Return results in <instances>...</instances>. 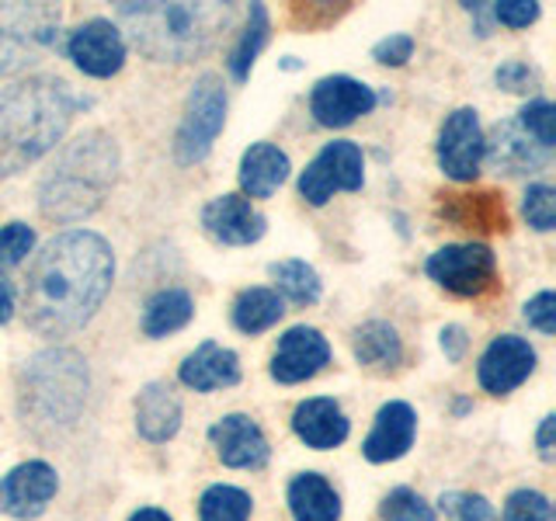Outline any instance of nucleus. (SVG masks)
<instances>
[{"label": "nucleus", "mask_w": 556, "mask_h": 521, "mask_svg": "<svg viewBox=\"0 0 556 521\" xmlns=\"http://www.w3.org/2000/svg\"><path fill=\"white\" fill-rule=\"evenodd\" d=\"M491 14L508 28H529L539 17V4H532V0H504V4L491 8Z\"/></svg>", "instance_id": "4c0bfd02"}, {"label": "nucleus", "mask_w": 556, "mask_h": 521, "mask_svg": "<svg viewBox=\"0 0 556 521\" xmlns=\"http://www.w3.org/2000/svg\"><path fill=\"white\" fill-rule=\"evenodd\" d=\"M410 52H414L410 35H387V39L372 46V60L387 66H404L410 60Z\"/></svg>", "instance_id": "58836bf2"}, {"label": "nucleus", "mask_w": 556, "mask_h": 521, "mask_svg": "<svg viewBox=\"0 0 556 521\" xmlns=\"http://www.w3.org/2000/svg\"><path fill=\"white\" fill-rule=\"evenodd\" d=\"M289 156L271 143H254L240 161V188L251 199H271L289 178Z\"/></svg>", "instance_id": "5701e85b"}, {"label": "nucleus", "mask_w": 556, "mask_h": 521, "mask_svg": "<svg viewBox=\"0 0 556 521\" xmlns=\"http://www.w3.org/2000/svg\"><path fill=\"white\" fill-rule=\"evenodd\" d=\"M60 39V8L0 4V77L22 74L39 63Z\"/></svg>", "instance_id": "423d86ee"}, {"label": "nucleus", "mask_w": 556, "mask_h": 521, "mask_svg": "<svg viewBox=\"0 0 556 521\" xmlns=\"http://www.w3.org/2000/svg\"><path fill=\"white\" fill-rule=\"evenodd\" d=\"M181 428V399L167 382H150L136 396V431L147 442H167Z\"/></svg>", "instance_id": "412c9836"}, {"label": "nucleus", "mask_w": 556, "mask_h": 521, "mask_svg": "<svg viewBox=\"0 0 556 521\" xmlns=\"http://www.w3.org/2000/svg\"><path fill=\"white\" fill-rule=\"evenodd\" d=\"M372 109H376L372 87H365L355 77H324L309 94V112L327 129L352 126L355 118L369 115Z\"/></svg>", "instance_id": "f8f14e48"}, {"label": "nucleus", "mask_w": 556, "mask_h": 521, "mask_svg": "<svg viewBox=\"0 0 556 521\" xmlns=\"http://www.w3.org/2000/svg\"><path fill=\"white\" fill-rule=\"evenodd\" d=\"M494 80H497V87H504V91H515V94H526V91H535V87H539V74L521 60L501 63Z\"/></svg>", "instance_id": "e433bc0d"}, {"label": "nucleus", "mask_w": 556, "mask_h": 521, "mask_svg": "<svg viewBox=\"0 0 556 521\" xmlns=\"http://www.w3.org/2000/svg\"><path fill=\"white\" fill-rule=\"evenodd\" d=\"M428 275L456 295H480L497 275V257L486 243H452L428 257Z\"/></svg>", "instance_id": "1a4fd4ad"}, {"label": "nucleus", "mask_w": 556, "mask_h": 521, "mask_svg": "<svg viewBox=\"0 0 556 521\" xmlns=\"http://www.w3.org/2000/svg\"><path fill=\"white\" fill-rule=\"evenodd\" d=\"M35 247V230L28 223H8L0 226V271L22 265Z\"/></svg>", "instance_id": "473e14b6"}, {"label": "nucleus", "mask_w": 556, "mask_h": 521, "mask_svg": "<svg viewBox=\"0 0 556 521\" xmlns=\"http://www.w3.org/2000/svg\"><path fill=\"white\" fill-rule=\"evenodd\" d=\"M129 521H170L164 511H156V508H143V511H136Z\"/></svg>", "instance_id": "c03bdc74"}, {"label": "nucleus", "mask_w": 556, "mask_h": 521, "mask_svg": "<svg viewBox=\"0 0 556 521\" xmlns=\"http://www.w3.org/2000/svg\"><path fill=\"white\" fill-rule=\"evenodd\" d=\"M417 434V414L404 399H393V404L379 407L372 434L365 439L362 452L369 462H393L400 456H407V448L414 445Z\"/></svg>", "instance_id": "6ab92c4d"}, {"label": "nucleus", "mask_w": 556, "mask_h": 521, "mask_svg": "<svg viewBox=\"0 0 556 521\" xmlns=\"http://www.w3.org/2000/svg\"><path fill=\"white\" fill-rule=\"evenodd\" d=\"M466 344H469V338H466V330H463V327L452 323V327L442 330V352H445V358L459 361L463 352H466Z\"/></svg>", "instance_id": "a19ab883"}, {"label": "nucleus", "mask_w": 556, "mask_h": 521, "mask_svg": "<svg viewBox=\"0 0 556 521\" xmlns=\"http://www.w3.org/2000/svg\"><path fill=\"white\" fill-rule=\"evenodd\" d=\"M362 185H365V161H362V147L352 143V139L327 143L300 174V195L309 205H327L334 199V191H358Z\"/></svg>", "instance_id": "6e6552de"}, {"label": "nucleus", "mask_w": 556, "mask_h": 521, "mask_svg": "<svg viewBox=\"0 0 556 521\" xmlns=\"http://www.w3.org/2000/svg\"><path fill=\"white\" fill-rule=\"evenodd\" d=\"M439 164L452 181H473L483 164V132L473 109H456L439 132Z\"/></svg>", "instance_id": "9b49d317"}, {"label": "nucleus", "mask_w": 556, "mask_h": 521, "mask_svg": "<svg viewBox=\"0 0 556 521\" xmlns=\"http://www.w3.org/2000/svg\"><path fill=\"white\" fill-rule=\"evenodd\" d=\"M286 303L282 295L271 289H243L233 303V323L243 334H261V330L275 327L282 320Z\"/></svg>", "instance_id": "bb28decb"}, {"label": "nucleus", "mask_w": 556, "mask_h": 521, "mask_svg": "<svg viewBox=\"0 0 556 521\" xmlns=\"http://www.w3.org/2000/svg\"><path fill=\"white\" fill-rule=\"evenodd\" d=\"M11 317H14V292L8 285L4 271H0V323H8Z\"/></svg>", "instance_id": "37998d69"}, {"label": "nucleus", "mask_w": 556, "mask_h": 521, "mask_svg": "<svg viewBox=\"0 0 556 521\" xmlns=\"http://www.w3.org/2000/svg\"><path fill=\"white\" fill-rule=\"evenodd\" d=\"M504 521H553V504L539 491H515L504 504Z\"/></svg>", "instance_id": "f704fd0d"}, {"label": "nucleus", "mask_w": 556, "mask_h": 521, "mask_svg": "<svg viewBox=\"0 0 556 521\" xmlns=\"http://www.w3.org/2000/svg\"><path fill=\"white\" fill-rule=\"evenodd\" d=\"M191 313H195V303H191V295L185 289H161L156 295H150V303L143 309V334L167 338L191 320Z\"/></svg>", "instance_id": "a878e982"}, {"label": "nucleus", "mask_w": 556, "mask_h": 521, "mask_svg": "<svg viewBox=\"0 0 556 521\" xmlns=\"http://www.w3.org/2000/svg\"><path fill=\"white\" fill-rule=\"evenodd\" d=\"M518 122H521V129H526L539 147H553L556 143V109L549 101H529L526 109L518 112Z\"/></svg>", "instance_id": "2f4dec72"}, {"label": "nucleus", "mask_w": 556, "mask_h": 521, "mask_svg": "<svg viewBox=\"0 0 556 521\" xmlns=\"http://www.w3.org/2000/svg\"><path fill=\"white\" fill-rule=\"evenodd\" d=\"M181 382L195 393L237 386L240 382V358L230 352V347H223L216 341H205L181 361Z\"/></svg>", "instance_id": "aec40b11"}, {"label": "nucleus", "mask_w": 556, "mask_h": 521, "mask_svg": "<svg viewBox=\"0 0 556 521\" xmlns=\"http://www.w3.org/2000/svg\"><path fill=\"white\" fill-rule=\"evenodd\" d=\"M56 469L46 466V462H22L14 466L11 473L0 480V511L17 518V521H28V518H39L52 494H56Z\"/></svg>", "instance_id": "ddd939ff"}, {"label": "nucleus", "mask_w": 556, "mask_h": 521, "mask_svg": "<svg viewBox=\"0 0 556 521\" xmlns=\"http://www.w3.org/2000/svg\"><path fill=\"white\" fill-rule=\"evenodd\" d=\"M202 521H248L251 518V497L240 486H208L199 500Z\"/></svg>", "instance_id": "c756f323"}, {"label": "nucleus", "mask_w": 556, "mask_h": 521, "mask_svg": "<svg viewBox=\"0 0 556 521\" xmlns=\"http://www.w3.org/2000/svg\"><path fill=\"white\" fill-rule=\"evenodd\" d=\"M118 178V147L98 129L80 132L56 153L39 188V208L52 223H77L94 216Z\"/></svg>", "instance_id": "20e7f679"}, {"label": "nucleus", "mask_w": 556, "mask_h": 521, "mask_svg": "<svg viewBox=\"0 0 556 521\" xmlns=\"http://www.w3.org/2000/svg\"><path fill=\"white\" fill-rule=\"evenodd\" d=\"M483 156H486V164L501 174H532L546 167L549 150L539 147L535 139L521 129L518 118H508V122H497L491 136H483Z\"/></svg>", "instance_id": "f3484780"}, {"label": "nucleus", "mask_w": 556, "mask_h": 521, "mask_svg": "<svg viewBox=\"0 0 556 521\" xmlns=\"http://www.w3.org/2000/svg\"><path fill=\"white\" fill-rule=\"evenodd\" d=\"M233 4H122L118 25L129 42L150 60L188 63L205 56L216 39L233 25Z\"/></svg>", "instance_id": "7ed1b4c3"}, {"label": "nucleus", "mask_w": 556, "mask_h": 521, "mask_svg": "<svg viewBox=\"0 0 556 521\" xmlns=\"http://www.w3.org/2000/svg\"><path fill=\"white\" fill-rule=\"evenodd\" d=\"M292 431L300 434L309 448H320V452L338 448L348 439V417L334 399L317 396V399H306V404L295 407Z\"/></svg>", "instance_id": "4be33fe9"}, {"label": "nucleus", "mask_w": 556, "mask_h": 521, "mask_svg": "<svg viewBox=\"0 0 556 521\" xmlns=\"http://www.w3.org/2000/svg\"><path fill=\"white\" fill-rule=\"evenodd\" d=\"M439 504L452 521H494L491 500L480 494H442Z\"/></svg>", "instance_id": "c9c22d12"}, {"label": "nucleus", "mask_w": 556, "mask_h": 521, "mask_svg": "<svg viewBox=\"0 0 556 521\" xmlns=\"http://www.w3.org/2000/svg\"><path fill=\"white\" fill-rule=\"evenodd\" d=\"M271 278L278 292L292 303L309 306L320 300V275L313 271L306 260H278V265H271Z\"/></svg>", "instance_id": "c85d7f7f"}, {"label": "nucleus", "mask_w": 556, "mask_h": 521, "mask_svg": "<svg viewBox=\"0 0 556 521\" xmlns=\"http://www.w3.org/2000/svg\"><path fill=\"white\" fill-rule=\"evenodd\" d=\"M226 122V91L223 80L216 74H202L195 80L185 104V118L178 126V136H174V156L178 164H202L208 150H213L216 136Z\"/></svg>", "instance_id": "0eeeda50"}, {"label": "nucleus", "mask_w": 556, "mask_h": 521, "mask_svg": "<svg viewBox=\"0 0 556 521\" xmlns=\"http://www.w3.org/2000/svg\"><path fill=\"white\" fill-rule=\"evenodd\" d=\"M535 369V352L529 347V341H521L515 334H501L491 341V347L480 355V386L494 396H504L518 390Z\"/></svg>", "instance_id": "2eb2a0df"}, {"label": "nucleus", "mask_w": 556, "mask_h": 521, "mask_svg": "<svg viewBox=\"0 0 556 521\" xmlns=\"http://www.w3.org/2000/svg\"><path fill=\"white\" fill-rule=\"evenodd\" d=\"M66 56L87 77H112L126 63V39H122L118 25L91 17L66 39Z\"/></svg>", "instance_id": "9d476101"}, {"label": "nucleus", "mask_w": 556, "mask_h": 521, "mask_svg": "<svg viewBox=\"0 0 556 521\" xmlns=\"http://www.w3.org/2000/svg\"><path fill=\"white\" fill-rule=\"evenodd\" d=\"M526 320L535 330H543V334H556V295L553 292H539L535 300H529Z\"/></svg>", "instance_id": "ea45409f"}, {"label": "nucleus", "mask_w": 556, "mask_h": 521, "mask_svg": "<svg viewBox=\"0 0 556 521\" xmlns=\"http://www.w3.org/2000/svg\"><path fill=\"white\" fill-rule=\"evenodd\" d=\"M327 361H330L327 338L317 327L300 323V327H292L278 338L275 358H271V376L278 382H286V386H292V382H303L309 376H317Z\"/></svg>", "instance_id": "4468645a"}, {"label": "nucleus", "mask_w": 556, "mask_h": 521, "mask_svg": "<svg viewBox=\"0 0 556 521\" xmlns=\"http://www.w3.org/2000/svg\"><path fill=\"white\" fill-rule=\"evenodd\" d=\"M379 514H382V521H434L431 504L421 494L407 491V486H396L393 494L382 497Z\"/></svg>", "instance_id": "7c9ffc66"}, {"label": "nucleus", "mask_w": 556, "mask_h": 521, "mask_svg": "<svg viewBox=\"0 0 556 521\" xmlns=\"http://www.w3.org/2000/svg\"><path fill=\"white\" fill-rule=\"evenodd\" d=\"M553 428H556V417H543V428H539V456L546 462L553 459Z\"/></svg>", "instance_id": "79ce46f5"}, {"label": "nucleus", "mask_w": 556, "mask_h": 521, "mask_svg": "<svg viewBox=\"0 0 556 521\" xmlns=\"http://www.w3.org/2000/svg\"><path fill=\"white\" fill-rule=\"evenodd\" d=\"M352 347H355V358L365 369H376V372H390L404 361V341H400L396 327L387 320H369L362 323L355 334H352Z\"/></svg>", "instance_id": "b1692460"}, {"label": "nucleus", "mask_w": 556, "mask_h": 521, "mask_svg": "<svg viewBox=\"0 0 556 521\" xmlns=\"http://www.w3.org/2000/svg\"><path fill=\"white\" fill-rule=\"evenodd\" d=\"M521 208H526V219L532 230L546 233L556 226V191L549 185H532L526 191V202H521Z\"/></svg>", "instance_id": "72a5a7b5"}, {"label": "nucleus", "mask_w": 556, "mask_h": 521, "mask_svg": "<svg viewBox=\"0 0 556 521\" xmlns=\"http://www.w3.org/2000/svg\"><path fill=\"white\" fill-rule=\"evenodd\" d=\"M87 399V365L77 352L52 347L25 361L22 404L46 424H74Z\"/></svg>", "instance_id": "39448f33"}, {"label": "nucleus", "mask_w": 556, "mask_h": 521, "mask_svg": "<svg viewBox=\"0 0 556 521\" xmlns=\"http://www.w3.org/2000/svg\"><path fill=\"white\" fill-rule=\"evenodd\" d=\"M115 278L109 240L91 230L52 237L25 282V320L42 338H66L94 317Z\"/></svg>", "instance_id": "f257e3e1"}, {"label": "nucleus", "mask_w": 556, "mask_h": 521, "mask_svg": "<svg viewBox=\"0 0 556 521\" xmlns=\"http://www.w3.org/2000/svg\"><path fill=\"white\" fill-rule=\"evenodd\" d=\"M289 508L295 521H338L341 500L320 473H300L289 483Z\"/></svg>", "instance_id": "393cba45"}, {"label": "nucleus", "mask_w": 556, "mask_h": 521, "mask_svg": "<svg viewBox=\"0 0 556 521\" xmlns=\"http://www.w3.org/2000/svg\"><path fill=\"white\" fill-rule=\"evenodd\" d=\"M208 439L216 445V456L233 469H261L271 456L265 431H261L248 414L223 417V421L208 428Z\"/></svg>", "instance_id": "a211bd4d"}, {"label": "nucleus", "mask_w": 556, "mask_h": 521, "mask_svg": "<svg viewBox=\"0 0 556 521\" xmlns=\"http://www.w3.org/2000/svg\"><path fill=\"white\" fill-rule=\"evenodd\" d=\"M77 104L60 77H25L0 91V178H14L56 147Z\"/></svg>", "instance_id": "f03ea898"}, {"label": "nucleus", "mask_w": 556, "mask_h": 521, "mask_svg": "<svg viewBox=\"0 0 556 521\" xmlns=\"http://www.w3.org/2000/svg\"><path fill=\"white\" fill-rule=\"evenodd\" d=\"M202 226L205 233L226 247H248V243L261 240L268 230V219L243 195H219L202 208Z\"/></svg>", "instance_id": "dca6fc26"}, {"label": "nucleus", "mask_w": 556, "mask_h": 521, "mask_svg": "<svg viewBox=\"0 0 556 521\" xmlns=\"http://www.w3.org/2000/svg\"><path fill=\"white\" fill-rule=\"evenodd\" d=\"M268 42V11L265 4H251L248 14V28L240 31V39L230 52V74L233 80H248L251 77V66L261 56V49Z\"/></svg>", "instance_id": "cd10ccee"}]
</instances>
